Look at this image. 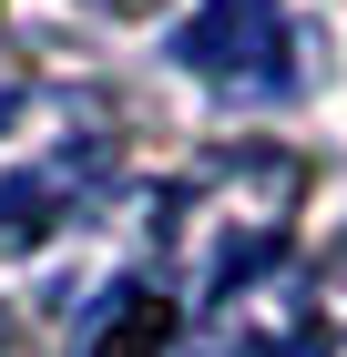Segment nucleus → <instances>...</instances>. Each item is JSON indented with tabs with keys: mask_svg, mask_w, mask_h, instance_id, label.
<instances>
[{
	"mask_svg": "<svg viewBox=\"0 0 347 357\" xmlns=\"http://www.w3.org/2000/svg\"><path fill=\"white\" fill-rule=\"evenodd\" d=\"M163 347H174V296L163 286H112L72 337V357H163Z\"/></svg>",
	"mask_w": 347,
	"mask_h": 357,
	"instance_id": "39448f33",
	"label": "nucleus"
},
{
	"mask_svg": "<svg viewBox=\"0 0 347 357\" xmlns=\"http://www.w3.org/2000/svg\"><path fill=\"white\" fill-rule=\"evenodd\" d=\"M92 10H154V0H92Z\"/></svg>",
	"mask_w": 347,
	"mask_h": 357,
	"instance_id": "423d86ee",
	"label": "nucleus"
},
{
	"mask_svg": "<svg viewBox=\"0 0 347 357\" xmlns=\"http://www.w3.org/2000/svg\"><path fill=\"white\" fill-rule=\"evenodd\" d=\"M123 164V112L92 82H21L0 102V255L41 245Z\"/></svg>",
	"mask_w": 347,
	"mask_h": 357,
	"instance_id": "f03ea898",
	"label": "nucleus"
},
{
	"mask_svg": "<svg viewBox=\"0 0 347 357\" xmlns=\"http://www.w3.org/2000/svg\"><path fill=\"white\" fill-rule=\"evenodd\" d=\"M296 204H307V164H296V153H276V143H225V153H205L184 184L163 194V215H154V245H163L174 296H194V306L245 296V286L286 255Z\"/></svg>",
	"mask_w": 347,
	"mask_h": 357,
	"instance_id": "f257e3e1",
	"label": "nucleus"
},
{
	"mask_svg": "<svg viewBox=\"0 0 347 357\" xmlns=\"http://www.w3.org/2000/svg\"><path fill=\"white\" fill-rule=\"evenodd\" d=\"M225 317V337H235V357H327V306L296 286V275H256L245 296H225L214 306Z\"/></svg>",
	"mask_w": 347,
	"mask_h": 357,
	"instance_id": "20e7f679",
	"label": "nucleus"
},
{
	"mask_svg": "<svg viewBox=\"0 0 347 357\" xmlns=\"http://www.w3.org/2000/svg\"><path fill=\"white\" fill-rule=\"evenodd\" d=\"M184 72H205L214 92H245V102H266V92L296 82V31H286V0H205L174 41Z\"/></svg>",
	"mask_w": 347,
	"mask_h": 357,
	"instance_id": "7ed1b4c3",
	"label": "nucleus"
}]
</instances>
